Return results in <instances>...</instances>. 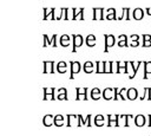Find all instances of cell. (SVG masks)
<instances>
[{
    "instance_id": "obj_7",
    "label": "cell",
    "mask_w": 151,
    "mask_h": 136,
    "mask_svg": "<svg viewBox=\"0 0 151 136\" xmlns=\"http://www.w3.org/2000/svg\"><path fill=\"white\" fill-rule=\"evenodd\" d=\"M120 117L118 116V115H107V120H109V122H107V127H118L119 126V123H118V120H119Z\"/></svg>"
},
{
    "instance_id": "obj_31",
    "label": "cell",
    "mask_w": 151,
    "mask_h": 136,
    "mask_svg": "<svg viewBox=\"0 0 151 136\" xmlns=\"http://www.w3.org/2000/svg\"><path fill=\"white\" fill-rule=\"evenodd\" d=\"M57 98L59 101H63V100H66L67 101V92H63V94H58Z\"/></svg>"
},
{
    "instance_id": "obj_9",
    "label": "cell",
    "mask_w": 151,
    "mask_h": 136,
    "mask_svg": "<svg viewBox=\"0 0 151 136\" xmlns=\"http://www.w3.org/2000/svg\"><path fill=\"white\" fill-rule=\"evenodd\" d=\"M103 12H104L103 7H96V8H93V20H102V19H104Z\"/></svg>"
},
{
    "instance_id": "obj_30",
    "label": "cell",
    "mask_w": 151,
    "mask_h": 136,
    "mask_svg": "<svg viewBox=\"0 0 151 136\" xmlns=\"http://www.w3.org/2000/svg\"><path fill=\"white\" fill-rule=\"evenodd\" d=\"M106 19H107V20H116V19H118L117 16H116V10L113 11V12H111V13H107Z\"/></svg>"
},
{
    "instance_id": "obj_5",
    "label": "cell",
    "mask_w": 151,
    "mask_h": 136,
    "mask_svg": "<svg viewBox=\"0 0 151 136\" xmlns=\"http://www.w3.org/2000/svg\"><path fill=\"white\" fill-rule=\"evenodd\" d=\"M71 75H70V79L74 78L76 73H79L80 71V63L79 62H71Z\"/></svg>"
},
{
    "instance_id": "obj_17",
    "label": "cell",
    "mask_w": 151,
    "mask_h": 136,
    "mask_svg": "<svg viewBox=\"0 0 151 136\" xmlns=\"http://www.w3.org/2000/svg\"><path fill=\"white\" fill-rule=\"evenodd\" d=\"M70 40H71V37L67 34H64L60 37V45L63 47H67L70 45Z\"/></svg>"
},
{
    "instance_id": "obj_22",
    "label": "cell",
    "mask_w": 151,
    "mask_h": 136,
    "mask_svg": "<svg viewBox=\"0 0 151 136\" xmlns=\"http://www.w3.org/2000/svg\"><path fill=\"white\" fill-rule=\"evenodd\" d=\"M96 73H105V62H97Z\"/></svg>"
},
{
    "instance_id": "obj_40",
    "label": "cell",
    "mask_w": 151,
    "mask_h": 136,
    "mask_svg": "<svg viewBox=\"0 0 151 136\" xmlns=\"http://www.w3.org/2000/svg\"><path fill=\"white\" fill-rule=\"evenodd\" d=\"M146 100H148V101H151V88H149V90H148V97H146Z\"/></svg>"
},
{
    "instance_id": "obj_12",
    "label": "cell",
    "mask_w": 151,
    "mask_h": 136,
    "mask_svg": "<svg viewBox=\"0 0 151 136\" xmlns=\"http://www.w3.org/2000/svg\"><path fill=\"white\" fill-rule=\"evenodd\" d=\"M133 19H136V20H142L143 18H144V11L142 10V8H135L133 10Z\"/></svg>"
},
{
    "instance_id": "obj_24",
    "label": "cell",
    "mask_w": 151,
    "mask_h": 136,
    "mask_svg": "<svg viewBox=\"0 0 151 136\" xmlns=\"http://www.w3.org/2000/svg\"><path fill=\"white\" fill-rule=\"evenodd\" d=\"M93 70H95V68H93V63H92V62H86V63L84 64V71L86 73H92Z\"/></svg>"
},
{
    "instance_id": "obj_23",
    "label": "cell",
    "mask_w": 151,
    "mask_h": 136,
    "mask_svg": "<svg viewBox=\"0 0 151 136\" xmlns=\"http://www.w3.org/2000/svg\"><path fill=\"white\" fill-rule=\"evenodd\" d=\"M104 116L103 115H97L95 117V126L97 127H103L104 126Z\"/></svg>"
},
{
    "instance_id": "obj_25",
    "label": "cell",
    "mask_w": 151,
    "mask_h": 136,
    "mask_svg": "<svg viewBox=\"0 0 151 136\" xmlns=\"http://www.w3.org/2000/svg\"><path fill=\"white\" fill-rule=\"evenodd\" d=\"M54 126L56 127L64 126V117H63L61 115H56L54 116Z\"/></svg>"
},
{
    "instance_id": "obj_28",
    "label": "cell",
    "mask_w": 151,
    "mask_h": 136,
    "mask_svg": "<svg viewBox=\"0 0 151 136\" xmlns=\"http://www.w3.org/2000/svg\"><path fill=\"white\" fill-rule=\"evenodd\" d=\"M67 123H66V126L67 127H72V121H76V120H78V116H76V115H67Z\"/></svg>"
},
{
    "instance_id": "obj_11",
    "label": "cell",
    "mask_w": 151,
    "mask_h": 136,
    "mask_svg": "<svg viewBox=\"0 0 151 136\" xmlns=\"http://www.w3.org/2000/svg\"><path fill=\"white\" fill-rule=\"evenodd\" d=\"M43 123H44L45 127H51L52 124H54V116H52V115H46V116H44Z\"/></svg>"
},
{
    "instance_id": "obj_38",
    "label": "cell",
    "mask_w": 151,
    "mask_h": 136,
    "mask_svg": "<svg viewBox=\"0 0 151 136\" xmlns=\"http://www.w3.org/2000/svg\"><path fill=\"white\" fill-rule=\"evenodd\" d=\"M143 40H144V42L151 40V36H150V34H144V36H143Z\"/></svg>"
},
{
    "instance_id": "obj_21",
    "label": "cell",
    "mask_w": 151,
    "mask_h": 136,
    "mask_svg": "<svg viewBox=\"0 0 151 136\" xmlns=\"http://www.w3.org/2000/svg\"><path fill=\"white\" fill-rule=\"evenodd\" d=\"M118 46H119V47H125V46H129V44H128V37L125 36V34H122V36H119Z\"/></svg>"
},
{
    "instance_id": "obj_1",
    "label": "cell",
    "mask_w": 151,
    "mask_h": 136,
    "mask_svg": "<svg viewBox=\"0 0 151 136\" xmlns=\"http://www.w3.org/2000/svg\"><path fill=\"white\" fill-rule=\"evenodd\" d=\"M72 38H73V49H72V52H76V51H77V49L83 45L84 38H83L80 34H73Z\"/></svg>"
},
{
    "instance_id": "obj_10",
    "label": "cell",
    "mask_w": 151,
    "mask_h": 136,
    "mask_svg": "<svg viewBox=\"0 0 151 136\" xmlns=\"http://www.w3.org/2000/svg\"><path fill=\"white\" fill-rule=\"evenodd\" d=\"M128 62H117V73H122V71L124 73H128Z\"/></svg>"
},
{
    "instance_id": "obj_18",
    "label": "cell",
    "mask_w": 151,
    "mask_h": 136,
    "mask_svg": "<svg viewBox=\"0 0 151 136\" xmlns=\"http://www.w3.org/2000/svg\"><path fill=\"white\" fill-rule=\"evenodd\" d=\"M85 42H86V45L89 47H93L96 45V37L93 34H89L85 38Z\"/></svg>"
},
{
    "instance_id": "obj_16",
    "label": "cell",
    "mask_w": 151,
    "mask_h": 136,
    "mask_svg": "<svg viewBox=\"0 0 151 136\" xmlns=\"http://www.w3.org/2000/svg\"><path fill=\"white\" fill-rule=\"evenodd\" d=\"M77 19H80V20H84V8H74V14H73V20H77Z\"/></svg>"
},
{
    "instance_id": "obj_29",
    "label": "cell",
    "mask_w": 151,
    "mask_h": 136,
    "mask_svg": "<svg viewBox=\"0 0 151 136\" xmlns=\"http://www.w3.org/2000/svg\"><path fill=\"white\" fill-rule=\"evenodd\" d=\"M80 126H87V121H85L83 118L82 115H78V123H77V127H80Z\"/></svg>"
},
{
    "instance_id": "obj_20",
    "label": "cell",
    "mask_w": 151,
    "mask_h": 136,
    "mask_svg": "<svg viewBox=\"0 0 151 136\" xmlns=\"http://www.w3.org/2000/svg\"><path fill=\"white\" fill-rule=\"evenodd\" d=\"M57 71L59 73H64L67 71V64L65 63V62H59V63L57 64Z\"/></svg>"
},
{
    "instance_id": "obj_43",
    "label": "cell",
    "mask_w": 151,
    "mask_h": 136,
    "mask_svg": "<svg viewBox=\"0 0 151 136\" xmlns=\"http://www.w3.org/2000/svg\"><path fill=\"white\" fill-rule=\"evenodd\" d=\"M149 127L151 128V121H149Z\"/></svg>"
},
{
    "instance_id": "obj_41",
    "label": "cell",
    "mask_w": 151,
    "mask_h": 136,
    "mask_svg": "<svg viewBox=\"0 0 151 136\" xmlns=\"http://www.w3.org/2000/svg\"><path fill=\"white\" fill-rule=\"evenodd\" d=\"M57 92H58V94H63V92H67V90H66L65 88H60V89H59Z\"/></svg>"
},
{
    "instance_id": "obj_37",
    "label": "cell",
    "mask_w": 151,
    "mask_h": 136,
    "mask_svg": "<svg viewBox=\"0 0 151 136\" xmlns=\"http://www.w3.org/2000/svg\"><path fill=\"white\" fill-rule=\"evenodd\" d=\"M130 39H131V40H139V36L132 34V36H130Z\"/></svg>"
},
{
    "instance_id": "obj_8",
    "label": "cell",
    "mask_w": 151,
    "mask_h": 136,
    "mask_svg": "<svg viewBox=\"0 0 151 136\" xmlns=\"http://www.w3.org/2000/svg\"><path fill=\"white\" fill-rule=\"evenodd\" d=\"M103 98L106 101H110L112 98H115V89H111V88H106L103 91Z\"/></svg>"
},
{
    "instance_id": "obj_32",
    "label": "cell",
    "mask_w": 151,
    "mask_h": 136,
    "mask_svg": "<svg viewBox=\"0 0 151 136\" xmlns=\"http://www.w3.org/2000/svg\"><path fill=\"white\" fill-rule=\"evenodd\" d=\"M43 38H44V47H46L47 45H51V39H48V37L46 36V34H44L43 36Z\"/></svg>"
},
{
    "instance_id": "obj_2",
    "label": "cell",
    "mask_w": 151,
    "mask_h": 136,
    "mask_svg": "<svg viewBox=\"0 0 151 136\" xmlns=\"http://www.w3.org/2000/svg\"><path fill=\"white\" fill-rule=\"evenodd\" d=\"M105 39V47H104V52H109V49L112 47L113 45H115V42H116V38L111 34H107L104 37Z\"/></svg>"
},
{
    "instance_id": "obj_33",
    "label": "cell",
    "mask_w": 151,
    "mask_h": 136,
    "mask_svg": "<svg viewBox=\"0 0 151 136\" xmlns=\"http://www.w3.org/2000/svg\"><path fill=\"white\" fill-rule=\"evenodd\" d=\"M56 39H57V34H53V37L51 38V45H52L53 47H57V42H56Z\"/></svg>"
},
{
    "instance_id": "obj_35",
    "label": "cell",
    "mask_w": 151,
    "mask_h": 136,
    "mask_svg": "<svg viewBox=\"0 0 151 136\" xmlns=\"http://www.w3.org/2000/svg\"><path fill=\"white\" fill-rule=\"evenodd\" d=\"M118 97H119V89L115 88V98H113V100H115V101H118Z\"/></svg>"
},
{
    "instance_id": "obj_36",
    "label": "cell",
    "mask_w": 151,
    "mask_h": 136,
    "mask_svg": "<svg viewBox=\"0 0 151 136\" xmlns=\"http://www.w3.org/2000/svg\"><path fill=\"white\" fill-rule=\"evenodd\" d=\"M86 121H87V126H86V127H91V126H92V124H91V115H87Z\"/></svg>"
},
{
    "instance_id": "obj_34",
    "label": "cell",
    "mask_w": 151,
    "mask_h": 136,
    "mask_svg": "<svg viewBox=\"0 0 151 136\" xmlns=\"http://www.w3.org/2000/svg\"><path fill=\"white\" fill-rule=\"evenodd\" d=\"M138 45H139L138 40H131V42H130V44H129V46H131V47H137Z\"/></svg>"
},
{
    "instance_id": "obj_15",
    "label": "cell",
    "mask_w": 151,
    "mask_h": 136,
    "mask_svg": "<svg viewBox=\"0 0 151 136\" xmlns=\"http://www.w3.org/2000/svg\"><path fill=\"white\" fill-rule=\"evenodd\" d=\"M102 96H103V95H102V91H100L98 88H93V89L91 90V98H92L93 101H98Z\"/></svg>"
},
{
    "instance_id": "obj_14",
    "label": "cell",
    "mask_w": 151,
    "mask_h": 136,
    "mask_svg": "<svg viewBox=\"0 0 151 136\" xmlns=\"http://www.w3.org/2000/svg\"><path fill=\"white\" fill-rule=\"evenodd\" d=\"M135 124H136L137 127H143V126H145V116H143V115H137V116L135 117Z\"/></svg>"
},
{
    "instance_id": "obj_13",
    "label": "cell",
    "mask_w": 151,
    "mask_h": 136,
    "mask_svg": "<svg viewBox=\"0 0 151 136\" xmlns=\"http://www.w3.org/2000/svg\"><path fill=\"white\" fill-rule=\"evenodd\" d=\"M127 94H128V98H129L130 101H135L136 98L138 97V91H137V89H135V88L128 89V90H127Z\"/></svg>"
},
{
    "instance_id": "obj_44",
    "label": "cell",
    "mask_w": 151,
    "mask_h": 136,
    "mask_svg": "<svg viewBox=\"0 0 151 136\" xmlns=\"http://www.w3.org/2000/svg\"><path fill=\"white\" fill-rule=\"evenodd\" d=\"M149 120H150V121H151V115H149Z\"/></svg>"
},
{
    "instance_id": "obj_39",
    "label": "cell",
    "mask_w": 151,
    "mask_h": 136,
    "mask_svg": "<svg viewBox=\"0 0 151 136\" xmlns=\"http://www.w3.org/2000/svg\"><path fill=\"white\" fill-rule=\"evenodd\" d=\"M143 46H144V47H150V46H151V40H148V42H144V44H143Z\"/></svg>"
},
{
    "instance_id": "obj_19",
    "label": "cell",
    "mask_w": 151,
    "mask_h": 136,
    "mask_svg": "<svg viewBox=\"0 0 151 136\" xmlns=\"http://www.w3.org/2000/svg\"><path fill=\"white\" fill-rule=\"evenodd\" d=\"M144 76L143 78L144 79H148L149 78V75L151 73V62H145L144 63Z\"/></svg>"
},
{
    "instance_id": "obj_26",
    "label": "cell",
    "mask_w": 151,
    "mask_h": 136,
    "mask_svg": "<svg viewBox=\"0 0 151 136\" xmlns=\"http://www.w3.org/2000/svg\"><path fill=\"white\" fill-rule=\"evenodd\" d=\"M141 62H135V63H133V62H132V68H133V73H132V76H130L129 78L130 79H132V78H135V76H136V73H137V71H138V68H139L141 66Z\"/></svg>"
},
{
    "instance_id": "obj_3",
    "label": "cell",
    "mask_w": 151,
    "mask_h": 136,
    "mask_svg": "<svg viewBox=\"0 0 151 136\" xmlns=\"http://www.w3.org/2000/svg\"><path fill=\"white\" fill-rule=\"evenodd\" d=\"M76 91H77V96H76V100L77 101L87 100V88H77Z\"/></svg>"
},
{
    "instance_id": "obj_4",
    "label": "cell",
    "mask_w": 151,
    "mask_h": 136,
    "mask_svg": "<svg viewBox=\"0 0 151 136\" xmlns=\"http://www.w3.org/2000/svg\"><path fill=\"white\" fill-rule=\"evenodd\" d=\"M43 91H44V97H43V100L44 101H47L48 100V98H50V100H52V101H54L56 100V98H54V92H56V90L53 89V88H44L43 89Z\"/></svg>"
},
{
    "instance_id": "obj_27",
    "label": "cell",
    "mask_w": 151,
    "mask_h": 136,
    "mask_svg": "<svg viewBox=\"0 0 151 136\" xmlns=\"http://www.w3.org/2000/svg\"><path fill=\"white\" fill-rule=\"evenodd\" d=\"M129 13H130V8H129V7H124V8H123V16H122V17H119L118 19H123V18H124V19L129 20V19L131 18Z\"/></svg>"
},
{
    "instance_id": "obj_6",
    "label": "cell",
    "mask_w": 151,
    "mask_h": 136,
    "mask_svg": "<svg viewBox=\"0 0 151 136\" xmlns=\"http://www.w3.org/2000/svg\"><path fill=\"white\" fill-rule=\"evenodd\" d=\"M44 73H54V62L50 60V62H44Z\"/></svg>"
},
{
    "instance_id": "obj_42",
    "label": "cell",
    "mask_w": 151,
    "mask_h": 136,
    "mask_svg": "<svg viewBox=\"0 0 151 136\" xmlns=\"http://www.w3.org/2000/svg\"><path fill=\"white\" fill-rule=\"evenodd\" d=\"M146 13L151 17V8H150V7H148V8H146Z\"/></svg>"
}]
</instances>
